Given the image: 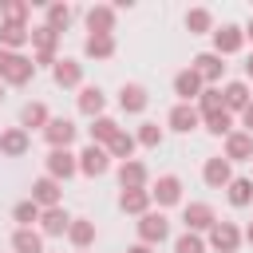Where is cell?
Masks as SVG:
<instances>
[{
    "mask_svg": "<svg viewBox=\"0 0 253 253\" xmlns=\"http://www.w3.org/2000/svg\"><path fill=\"white\" fill-rule=\"evenodd\" d=\"M186 32L190 36H213V12L210 8H190L186 12Z\"/></svg>",
    "mask_w": 253,
    "mask_h": 253,
    "instance_id": "obj_35",
    "label": "cell"
},
{
    "mask_svg": "<svg viewBox=\"0 0 253 253\" xmlns=\"http://www.w3.org/2000/svg\"><path fill=\"white\" fill-rule=\"evenodd\" d=\"M237 119H241V130H245V134H253V99H249V107H245Z\"/></svg>",
    "mask_w": 253,
    "mask_h": 253,
    "instance_id": "obj_42",
    "label": "cell"
},
{
    "mask_svg": "<svg viewBox=\"0 0 253 253\" xmlns=\"http://www.w3.org/2000/svg\"><path fill=\"white\" fill-rule=\"evenodd\" d=\"M115 51H119L115 36H95V32H87V40H83V55H87V59L103 63V59H111Z\"/></svg>",
    "mask_w": 253,
    "mask_h": 253,
    "instance_id": "obj_27",
    "label": "cell"
},
{
    "mask_svg": "<svg viewBox=\"0 0 253 253\" xmlns=\"http://www.w3.org/2000/svg\"><path fill=\"white\" fill-rule=\"evenodd\" d=\"M213 221H217V210L210 206V202H186L182 206V225H186V233H210L213 229Z\"/></svg>",
    "mask_w": 253,
    "mask_h": 253,
    "instance_id": "obj_4",
    "label": "cell"
},
{
    "mask_svg": "<svg viewBox=\"0 0 253 253\" xmlns=\"http://www.w3.org/2000/svg\"><path fill=\"white\" fill-rule=\"evenodd\" d=\"M47 123H51V111H47V103L32 99V103H24V107H20V130H43Z\"/></svg>",
    "mask_w": 253,
    "mask_h": 253,
    "instance_id": "obj_25",
    "label": "cell"
},
{
    "mask_svg": "<svg viewBox=\"0 0 253 253\" xmlns=\"http://www.w3.org/2000/svg\"><path fill=\"white\" fill-rule=\"evenodd\" d=\"M36 79V63L24 51H4L0 47V83L4 87H28Z\"/></svg>",
    "mask_w": 253,
    "mask_h": 253,
    "instance_id": "obj_1",
    "label": "cell"
},
{
    "mask_svg": "<svg viewBox=\"0 0 253 253\" xmlns=\"http://www.w3.org/2000/svg\"><path fill=\"white\" fill-rule=\"evenodd\" d=\"M119 130H123V126H119V119H111V115H99V119H91V126H87L91 142H95V146H103V150L111 146V138H115Z\"/></svg>",
    "mask_w": 253,
    "mask_h": 253,
    "instance_id": "obj_29",
    "label": "cell"
},
{
    "mask_svg": "<svg viewBox=\"0 0 253 253\" xmlns=\"http://www.w3.org/2000/svg\"><path fill=\"white\" fill-rule=\"evenodd\" d=\"M28 150H32V134L28 130H20V126L0 130V154L4 158H24Z\"/></svg>",
    "mask_w": 253,
    "mask_h": 253,
    "instance_id": "obj_23",
    "label": "cell"
},
{
    "mask_svg": "<svg viewBox=\"0 0 253 253\" xmlns=\"http://www.w3.org/2000/svg\"><path fill=\"white\" fill-rule=\"evenodd\" d=\"M83 20H87V32H95V36H115L119 8H115V4H91V8L83 12Z\"/></svg>",
    "mask_w": 253,
    "mask_h": 253,
    "instance_id": "obj_9",
    "label": "cell"
},
{
    "mask_svg": "<svg viewBox=\"0 0 253 253\" xmlns=\"http://www.w3.org/2000/svg\"><path fill=\"white\" fill-rule=\"evenodd\" d=\"M166 126H170V130H178V134H190V130H198V126H202V115H198V107H194V103H174V107H170V115H166Z\"/></svg>",
    "mask_w": 253,
    "mask_h": 253,
    "instance_id": "obj_14",
    "label": "cell"
},
{
    "mask_svg": "<svg viewBox=\"0 0 253 253\" xmlns=\"http://www.w3.org/2000/svg\"><path fill=\"white\" fill-rule=\"evenodd\" d=\"M225 198H229V206H233V210L253 206V178H237V174H233V182L225 186Z\"/></svg>",
    "mask_w": 253,
    "mask_h": 253,
    "instance_id": "obj_33",
    "label": "cell"
},
{
    "mask_svg": "<svg viewBox=\"0 0 253 253\" xmlns=\"http://www.w3.org/2000/svg\"><path fill=\"white\" fill-rule=\"evenodd\" d=\"M119 210H123V213H130V217L150 213V210H154L150 190H119Z\"/></svg>",
    "mask_w": 253,
    "mask_h": 253,
    "instance_id": "obj_26",
    "label": "cell"
},
{
    "mask_svg": "<svg viewBox=\"0 0 253 253\" xmlns=\"http://www.w3.org/2000/svg\"><path fill=\"white\" fill-rule=\"evenodd\" d=\"M67 225H71V213H67L63 206H51V210L40 213V225H36V229H40L43 237H63Z\"/></svg>",
    "mask_w": 253,
    "mask_h": 253,
    "instance_id": "obj_24",
    "label": "cell"
},
{
    "mask_svg": "<svg viewBox=\"0 0 253 253\" xmlns=\"http://www.w3.org/2000/svg\"><path fill=\"white\" fill-rule=\"evenodd\" d=\"M75 162H79V174H83V178H103V174L111 170V154H107L103 146H95V142H87V146L75 154Z\"/></svg>",
    "mask_w": 253,
    "mask_h": 253,
    "instance_id": "obj_6",
    "label": "cell"
},
{
    "mask_svg": "<svg viewBox=\"0 0 253 253\" xmlns=\"http://www.w3.org/2000/svg\"><path fill=\"white\" fill-rule=\"evenodd\" d=\"M28 43H32V51H36V55H32V63H36V67H43V63L51 67V63H55L59 32H51L47 24H40V28H32V40H28Z\"/></svg>",
    "mask_w": 253,
    "mask_h": 253,
    "instance_id": "obj_5",
    "label": "cell"
},
{
    "mask_svg": "<svg viewBox=\"0 0 253 253\" xmlns=\"http://www.w3.org/2000/svg\"><path fill=\"white\" fill-rule=\"evenodd\" d=\"M245 47V32L237 28V24H221V28H213V55H237Z\"/></svg>",
    "mask_w": 253,
    "mask_h": 253,
    "instance_id": "obj_11",
    "label": "cell"
},
{
    "mask_svg": "<svg viewBox=\"0 0 253 253\" xmlns=\"http://www.w3.org/2000/svg\"><path fill=\"white\" fill-rule=\"evenodd\" d=\"M162 138H166V130H162L158 123H138V130H134V142L146 146V150H158Z\"/></svg>",
    "mask_w": 253,
    "mask_h": 253,
    "instance_id": "obj_38",
    "label": "cell"
},
{
    "mask_svg": "<svg viewBox=\"0 0 253 253\" xmlns=\"http://www.w3.org/2000/svg\"><path fill=\"white\" fill-rule=\"evenodd\" d=\"M28 12H32L28 0H0V20L8 24H28Z\"/></svg>",
    "mask_w": 253,
    "mask_h": 253,
    "instance_id": "obj_39",
    "label": "cell"
},
{
    "mask_svg": "<svg viewBox=\"0 0 253 253\" xmlns=\"http://www.w3.org/2000/svg\"><path fill=\"white\" fill-rule=\"evenodd\" d=\"M202 126L210 130V134H217V138H225V134H233V115L221 107V111H210V115H202Z\"/></svg>",
    "mask_w": 253,
    "mask_h": 253,
    "instance_id": "obj_37",
    "label": "cell"
},
{
    "mask_svg": "<svg viewBox=\"0 0 253 253\" xmlns=\"http://www.w3.org/2000/svg\"><path fill=\"white\" fill-rule=\"evenodd\" d=\"M249 99H253V91H249L245 79H229V83L221 87V107H225L229 115H241V111L249 107Z\"/></svg>",
    "mask_w": 253,
    "mask_h": 253,
    "instance_id": "obj_19",
    "label": "cell"
},
{
    "mask_svg": "<svg viewBox=\"0 0 253 253\" xmlns=\"http://www.w3.org/2000/svg\"><path fill=\"white\" fill-rule=\"evenodd\" d=\"M40 213H43V210H40L32 198H24V202L12 206V221H16V229H36V225H40Z\"/></svg>",
    "mask_w": 253,
    "mask_h": 253,
    "instance_id": "obj_34",
    "label": "cell"
},
{
    "mask_svg": "<svg viewBox=\"0 0 253 253\" xmlns=\"http://www.w3.org/2000/svg\"><path fill=\"white\" fill-rule=\"evenodd\" d=\"M43 166H47L43 174H47V178H55L59 186H63L67 178H75V174H79V162H75V154H71V150H47Z\"/></svg>",
    "mask_w": 253,
    "mask_h": 253,
    "instance_id": "obj_10",
    "label": "cell"
},
{
    "mask_svg": "<svg viewBox=\"0 0 253 253\" xmlns=\"http://www.w3.org/2000/svg\"><path fill=\"white\" fill-rule=\"evenodd\" d=\"M75 103H79V115H87V119L107 115V95H103V87H95V83H83L79 95H75Z\"/></svg>",
    "mask_w": 253,
    "mask_h": 253,
    "instance_id": "obj_20",
    "label": "cell"
},
{
    "mask_svg": "<svg viewBox=\"0 0 253 253\" xmlns=\"http://www.w3.org/2000/svg\"><path fill=\"white\" fill-rule=\"evenodd\" d=\"M150 186V170L146 162L130 158V162H119V190H146Z\"/></svg>",
    "mask_w": 253,
    "mask_h": 253,
    "instance_id": "obj_21",
    "label": "cell"
},
{
    "mask_svg": "<svg viewBox=\"0 0 253 253\" xmlns=\"http://www.w3.org/2000/svg\"><path fill=\"white\" fill-rule=\"evenodd\" d=\"M150 202H154L158 210L182 206V178H178V174H158V182L150 186Z\"/></svg>",
    "mask_w": 253,
    "mask_h": 253,
    "instance_id": "obj_7",
    "label": "cell"
},
{
    "mask_svg": "<svg viewBox=\"0 0 253 253\" xmlns=\"http://www.w3.org/2000/svg\"><path fill=\"white\" fill-rule=\"evenodd\" d=\"M221 158H225V162H249V158H253V134H245V130H233V134H225Z\"/></svg>",
    "mask_w": 253,
    "mask_h": 253,
    "instance_id": "obj_22",
    "label": "cell"
},
{
    "mask_svg": "<svg viewBox=\"0 0 253 253\" xmlns=\"http://www.w3.org/2000/svg\"><path fill=\"white\" fill-rule=\"evenodd\" d=\"M134 150H138V142H134V130H119L115 138H111V146H107V154H111V162L119 158V162H130L134 158Z\"/></svg>",
    "mask_w": 253,
    "mask_h": 253,
    "instance_id": "obj_32",
    "label": "cell"
},
{
    "mask_svg": "<svg viewBox=\"0 0 253 253\" xmlns=\"http://www.w3.org/2000/svg\"><path fill=\"white\" fill-rule=\"evenodd\" d=\"M28 40H32V24H8V20H0V47L4 51H20Z\"/></svg>",
    "mask_w": 253,
    "mask_h": 253,
    "instance_id": "obj_28",
    "label": "cell"
},
{
    "mask_svg": "<svg viewBox=\"0 0 253 253\" xmlns=\"http://www.w3.org/2000/svg\"><path fill=\"white\" fill-rule=\"evenodd\" d=\"M134 229H138V245H162V241H170V217L162 213V210H150V213H142L138 221H134Z\"/></svg>",
    "mask_w": 253,
    "mask_h": 253,
    "instance_id": "obj_2",
    "label": "cell"
},
{
    "mask_svg": "<svg viewBox=\"0 0 253 253\" xmlns=\"http://www.w3.org/2000/svg\"><path fill=\"white\" fill-rule=\"evenodd\" d=\"M95 221L91 217H71V225H67V241L75 245V249H91L95 245Z\"/></svg>",
    "mask_w": 253,
    "mask_h": 253,
    "instance_id": "obj_30",
    "label": "cell"
},
{
    "mask_svg": "<svg viewBox=\"0 0 253 253\" xmlns=\"http://www.w3.org/2000/svg\"><path fill=\"white\" fill-rule=\"evenodd\" d=\"M198 115H210V111H221V87H206L202 95H198Z\"/></svg>",
    "mask_w": 253,
    "mask_h": 253,
    "instance_id": "obj_41",
    "label": "cell"
},
{
    "mask_svg": "<svg viewBox=\"0 0 253 253\" xmlns=\"http://www.w3.org/2000/svg\"><path fill=\"white\" fill-rule=\"evenodd\" d=\"M75 253H91V249H75Z\"/></svg>",
    "mask_w": 253,
    "mask_h": 253,
    "instance_id": "obj_48",
    "label": "cell"
},
{
    "mask_svg": "<svg viewBox=\"0 0 253 253\" xmlns=\"http://www.w3.org/2000/svg\"><path fill=\"white\" fill-rule=\"evenodd\" d=\"M75 134H79V126H75L71 119H55V115H51V123L43 126V142H47V150H71Z\"/></svg>",
    "mask_w": 253,
    "mask_h": 253,
    "instance_id": "obj_8",
    "label": "cell"
},
{
    "mask_svg": "<svg viewBox=\"0 0 253 253\" xmlns=\"http://www.w3.org/2000/svg\"><path fill=\"white\" fill-rule=\"evenodd\" d=\"M126 253H154V249H150V245H130Z\"/></svg>",
    "mask_w": 253,
    "mask_h": 253,
    "instance_id": "obj_45",
    "label": "cell"
},
{
    "mask_svg": "<svg viewBox=\"0 0 253 253\" xmlns=\"http://www.w3.org/2000/svg\"><path fill=\"white\" fill-rule=\"evenodd\" d=\"M43 16H47L43 24H47L51 32H59V36H63V32H67V24L75 20V8H71V4H63V0H55V4H47V8H43Z\"/></svg>",
    "mask_w": 253,
    "mask_h": 253,
    "instance_id": "obj_31",
    "label": "cell"
},
{
    "mask_svg": "<svg viewBox=\"0 0 253 253\" xmlns=\"http://www.w3.org/2000/svg\"><path fill=\"white\" fill-rule=\"evenodd\" d=\"M249 162H253V158H249Z\"/></svg>",
    "mask_w": 253,
    "mask_h": 253,
    "instance_id": "obj_49",
    "label": "cell"
},
{
    "mask_svg": "<svg viewBox=\"0 0 253 253\" xmlns=\"http://www.w3.org/2000/svg\"><path fill=\"white\" fill-rule=\"evenodd\" d=\"M202 91H206V83H202V75H198L194 67H182V71L174 75V95H178V103H198Z\"/></svg>",
    "mask_w": 253,
    "mask_h": 253,
    "instance_id": "obj_18",
    "label": "cell"
},
{
    "mask_svg": "<svg viewBox=\"0 0 253 253\" xmlns=\"http://www.w3.org/2000/svg\"><path fill=\"white\" fill-rule=\"evenodd\" d=\"M241 237H245V241H249V245H253V221H249V225H245V229H241Z\"/></svg>",
    "mask_w": 253,
    "mask_h": 253,
    "instance_id": "obj_44",
    "label": "cell"
},
{
    "mask_svg": "<svg viewBox=\"0 0 253 253\" xmlns=\"http://www.w3.org/2000/svg\"><path fill=\"white\" fill-rule=\"evenodd\" d=\"M190 67L202 75V83H206V87H217V83H221V75H225V59H221V55H213V51L194 55V63H190Z\"/></svg>",
    "mask_w": 253,
    "mask_h": 253,
    "instance_id": "obj_17",
    "label": "cell"
},
{
    "mask_svg": "<svg viewBox=\"0 0 253 253\" xmlns=\"http://www.w3.org/2000/svg\"><path fill=\"white\" fill-rule=\"evenodd\" d=\"M241 241H245V237H241V225H237V221H221V217H217L213 229L206 233V249H213V253H237Z\"/></svg>",
    "mask_w": 253,
    "mask_h": 253,
    "instance_id": "obj_3",
    "label": "cell"
},
{
    "mask_svg": "<svg viewBox=\"0 0 253 253\" xmlns=\"http://www.w3.org/2000/svg\"><path fill=\"white\" fill-rule=\"evenodd\" d=\"M51 79H55V87H63V91H79V87H83V63H79V59H55V63H51Z\"/></svg>",
    "mask_w": 253,
    "mask_h": 253,
    "instance_id": "obj_12",
    "label": "cell"
},
{
    "mask_svg": "<svg viewBox=\"0 0 253 253\" xmlns=\"http://www.w3.org/2000/svg\"><path fill=\"white\" fill-rule=\"evenodd\" d=\"M12 249H16V253H47L40 229H16V233H12Z\"/></svg>",
    "mask_w": 253,
    "mask_h": 253,
    "instance_id": "obj_36",
    "label": "cell"
},
{
    "mask_svg": "<svg viewBox=\"0 0 253 253\" xmlns=\"http://www.w3.org/2000/svg\"><path fill=\"white\" fill-rule=\"evenodd\" d=\"M249 79H253V55L245 59V83H249Z\"/></svg>",
    "mask_w": 253,
    "mask_h": 253,
    "instance_id": "obj_43",
    "label": "cell"
},
{
    "mask_svg": "<svg viewBox=\"0 0 253 253\" xmlns=\"http://www.w3.org/2000/svg\"><path fill=\"white\" fill-rule=\"evenodd\" d=\"M0 103H4V83H0Z\"/></svg>",
    "mask_w": 253,
    "mask_h": 253,
    "instance_id": "obj_47",
    "label": "cell"
},
{
    "mask_svg": "<svg viewBox=\"0 0 253 253\" xmlns=\"http://www.w3.org/2000/svg\"><path fill=\"white\" fill-rule=\"evenodd\" d=\"M241 32H245V40H253V16H249V24H245Z\"/></svg>",
    "mask_w": 253,
    "mask_h": 253,
    "instance_id": "obj_46",
    "label": "cell"
},
{
    "mask_svg": "<svg viewBox=\"0 0 253 253\" xmlns=\"http://www.w3.org/2000/svg\"><path fill=\"white\" fill-rule=\"evenodd\" d=\"M174 253H210L202 233H178L174 237Z\"/></svg>",
    "mask_w": 253,
    "mask_h": 253,
    "instance_id": "obj_40",
    "label": "cell"
},
{
    "mask_svg": "<svg viewBox=\"0 0 253 253\" xmlns=\"http://www.w3.org/2000/svg\"><path fill=\"white\" fill-rule=\"evenodd\" d=\"M202 182H206L210 190H225V186L233 182V162H225L221 154L206 158V166H202Z\"/></svg>",
    "mask_w": 253,
    "mask_h": 253,
    "instance_id": "obj_15",
    "label": "cell"
},
{
    "mask_svg": "<svg viewBox=\"0 0 253 253\" xmlns=\"http://www.w3.org/2000/svg\"><path fill=\"white\" fill-rule=\"evenodd\" d=\"M150 107V91L142 83H123L119 87V111L123 115H142Z\"/></svg>",
    "mask_w": 253,
    "mask_h": 253,
    "instance_id": "obj_13",
    "label": "cell"
},
{
    "mask_svg": "<svg viewBox=\"0 0 253 253\" xmlns=\"http://www.w3.org/2000/svg\"><path fill=\"white\" fill-rule=\"evenodd\" d=\"M32 202H36L40 210H51V206H63V186H59L55 178H47V174H40V178L32 182Z\"/></svg>",
    "mask_w": 253,
    "mask_h": 253,
    "instance_id": "obj_16",
    "label": "cell"
}]
</instances>
